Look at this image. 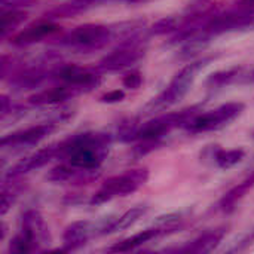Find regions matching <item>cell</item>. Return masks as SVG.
<instances>
[{
  "label": "cell",
  "mask_w": 254,
  "mask_h": 254,
  "mask_svg": "<svg viewBox=\"0 0 254 254\" xmlns=\"http://www.w3.org/2000/svg\"><path fill=\"white\" fill-rule=\"evenodd\" d=\"M100 73L101 71H98L97 68L91 70L77 64H58L51 68V76L58 83L74 86L82 92L91 91L100 83L101 80Z\"/></svg>",
  "instance_id": "ba28073f"
},
{
  "label": "cell",
  "mask_w": 254,
  "mask_h": 254,
  "mask_svg": "<svg viewBox=\"0 0 254 254\" xmlns=\"http://www.w3.org/2000/svg\"><path fill=\"white\" fill-rule=\"evenodd\" d=\"M97 0H71L70 3L65 4H60L48 12L43 13L42 19H48V21H55V19H61V18H70V16H76L82 12H85L86 9H89Z\"/></svg>",
  "instance_id": "d6986e66"
},
{
  "label": "cell",
  "mask_w": 254,
  "mask_h": 254,
  "mask_svg": "<svg viewBox=\"0 0 254 254\" xmlns=\"http://www.w3.org/2000/svg\"><path fill=\"white\" fill-rule=\"evenodd\" d=\"M213 61V57H204L198 61H193L190 64H186L176 76L170 80V83L165 86L164 91H161L155 98H152L144 106V113H158L168 110L170 107L176 106L179 101H182L186 94L190 91L193 82L196 80L201 70H204L208 63Z\"/></svg>",
  "instance_id": "7a4b0ae2"
},
{
  "label": "cell",
  "mask_w": 254,
  "mask_h": 254,
  "mask_svg": "<svg viewBox=\"0 0 254 254\" xmlns=\"http://www.w3.org/2000/svg\"><path fill=\"white\" fill-rule=\"evenodd\" d=\"M226 235V229L225 228H217V229H211L207 231L204 234H201L199 237H196L193 241L188 243L185 247L179 249V252H185V253H211L214 252L219 244L223 241Z\"/></svg>",
  "instance_id": "2e32d148"
},
{
  "label": "cell",
  "mask_w": 254,
  "mask_h": 254,
  "mask_svg": "<svg viewBox=\"0 0 254 254\" xmlns=\"http://www.w3.org/2000/svg\"><path fill=\"white\" fill-rule=\"evenodd\" d=\"M121 1H127V3H147L152 0H121Z\"/></svg>",
  "instance_id": "1f68e13d"
},
{
  "label": "cell",
  "mask_w": 254,
  "mask_h": 254,
  "mask_svg": "<svg viewBox=\"0 0 254 254\" xmlns=\"http://www.w3.org/2000/svg\"><path fill=\"white\" fill-rule=\"evenodd\" d=\"M58 128L57 122H45L39 125H31L24 129L10 132L1 138V147L10 150H21L39 144Z\"/></svg>",
  "instance_id": "30bf717a"
},
{
  "label": "cell",
  "mask_w": 254,
  "mask_h": 254,
  "mask_svg": "<svg viewBox=\"0 0 254 254\" xmlns=\"http://www.w3.org/2000/svg\"><path fill=\"white\" fill-rule=\"evenodd\" d=\"M244 82H247V83H254V68L247 74V76H244Z\"/></svg>",
  "instance_id": "4dcf8cb0"
},
{
  "label": "cell",
  "mask_w": 254,
  "mask_h": 254,
  "mask_svg": "<svg viewBox=\"0 0 254 254\" xmlns=\"http://www.w3.org/2000/svg\"><path fill=\"white\" fill-rule=\"evenodd\" d=\"M15 180H4L1 189V216H4L22 190V185L13 183Z\"/></svg>",
  "instance_id": "cb8c5ba5"
},
{
  "label": "cell",
  "mask_w": 254,
  "mask_h": 254,
  "mask_svg": "<svg viewBox=\"0 0 254 254\" xmlns=\"http://www.w3.org/2000/svg\"><path fill=\"white\" fill-rule=\"evenodd\" d=\"M149 180V170L147 168H134L127 170L121 174L112 176L107 180L103 182L100 189L91 196L89 205H103L106 202H110L115 198H124L134 192H137L140 188H143Z\"/></svg>",
  "instance_id": "5b68a950"
},
{
  "label": "cell",
  "mask_w": 254,
  "mask_h": 254,
  "mask_svg": "<svg viewBox=\"0 0 254 254\" xmlns=\"http://www.w3.org/2000/svg\"><path fill=\"white\" fill-rule=\"evenodd\" d=\"M246 158L244 149H216L213 159L222 170H231L241 164Z\"/></svg>",
  "instance_id": "7402d4cb"
},
{
  "label": "cell",
  "mask_w": 254,
  "mask_h": 254,
  "mask_svg": "<svg viewBox=\"0 0 254 254\" xmlns=\"http://www.w3.org/2000/svg\"><path fill=\"white\" fill-rule=\"evenodd\" d=\"M173 222V216H168L165 223H162L161 226H153V228H149V229H144L138 234H134L132 237H128L119 243H116L115 246L109 247L107 252H112V253H128V252H132V250H137L138 247L150 243L152 240H156L165 234H168L170 231L174 229V226L171 225Z\"/></svg>",
  "instance_id": "5bb4252c"
},
{
  "label": "cell",
  "mask_w": 254,
  "mask_h": 254,
  "mask_svg": "<svg viewBox=\"0 0 254 254\" xmlns=\"http://www.w3.org/2000/svg\"><path fill=\"white\" fill-rule=\"evenodd\" d=\"M254 186V174L247 177L246 180H243L241 183H238L237 186H234L229 192H226L223 195V198L220 199L219 202V208L223 211V213H232L237 205L246 198V195L253 189Z\"/></svg>",
  "instance_id": "ac0fdd59"
},
{
  "label": "cell",
  "mask_w": 254,
  "mask_h": 254,
  "mask_svg": "<svg viewBox=\"0 0 254 254\" xmlns=\"http://www.w3.org/2000/svg\"><path fill=\"white\" fill-rule=\"evenodd\" d=\"M58 33H61V27L55 21L40 19L39 22H34L24 30H21L16 34H12L9 37V43L18 48L30 46L37 42H42L45 39H54Z\"/></svg>",
  "instance_id": "4fadbf2b"
},
{
  "label": "cell",
  "mask_w": 254,
  "mask_h": 254,
  "mask_svg": "<svg viewBox=\"0 0 254 254\" xmlns=\"http://www.w3.org/2000/svg\"><path fill=\"white\" fill-rule=\"evenodd\" d=\"M198 112V106L180 110V112H171L165 115H159L146 124H143L140 128H135L131 135L127 138L128 141H147L155 144H162V138L168 135L176 128H183Z\"/></svg>",
  "instance_id": "277c9868"
},
{
  "label": "cell",
  "mask_w": 254,
  "mask_h": 254,
  "mask_svg": "<svg viewBox=\"0 0 254 254\" xmlns=\"http://www.w3.org/2000/svg\"><path fill=\"white\" fill-rule=\"evenodd\" d=\"M109 220L104 219V220H100V222H91V220L73 222L71 225H68L65 228V231L63 234L64 247L61 249V252L77 250V249L83 247L85 244H88V241L91 238L104 235V229H106Z\"/></svg>",
  "instance_id": "9c48e42d"
},
{
  "label": "cell",
  "mask_w": 254,
  "mask_h": 254,
  "mask_svg": "<svg viewBox=\"0 0 254 254\" xmlns=\"http://www.w3.org/2000/svg\"><path fill=\"white\" fill-rule=\"evenodd\" d=\"M115 39L116 33L113 25L88 22L60 36L57 39V45L76 52H94L106 48Z\"/></svg>",
  "instance_id": "3957f363"
},
{
  "label": "cell",
  "mask_w": 254,
  "mask_h": 254,
  "mask_svg": "<svg viewBox=\"0 0 254 254\" xmlns=\"http://www.w3.org/2000/svg\"><path fill=\"white\" fill-rule=\"evenodd\" d=\"M246 109L244 103H226L205 113H196L183 128L190 134L219 131L234 122Z\"/></svg>",
  "instance_id": "52a82bcc"
},
{
  "label": "cell",
  "mask_w": 254,
  "mask_h": 254,
  "mask_svg": "<svg viewBox=\"0 0 254 254\" xmlns=\"http://www.w3.org/2000/svg\"><path fill=\"white\" fill-rule=\"evenodd\" d=\"M125 100V92L122 89H113L110 92H106L104 95L100 97L101 103H107V104H115V103H121Z\"/></svg>",
  "instance_id": "f1b7e54d"
},
{
  "label": "cell",
  "mask_w": 254,
  "mask_h": 254,
  "mask_svg": "<svg viewBox=\"0 0 254 254\" xmlns=\"http://www.w3.org/2000/svg\"><path fill=\"white\" fill-rule=\"evenodd\" d=\"M37 0H1V12L12 9H24L36 4Z\"/></svg>",
  "instance_id": "83f0119b"
},
{
  "label": "cell",
  "mask_w": 254,
  "mask_h": 254,
  "mask_svg": "<svg viewBox=\"0 0 254 254\" xmlns=\"http://www.w3.org/2000/svg\"><path fill=\"white\" fill-rule=\"evenodd\" d=\"M112 141V134L100 131L73 134L57 143V158L77 170L95 173L107 159Z\"/></svg>",
  "instance_id": "6da1fadb"
},
{
  "label": "cell",
  "mask_w": 254,
  "mask_h": 254,
  "mask_svg": "<svg viewBox=\"0 0 254 254\" xmlns=\"http://www.w3.org/2000/svg\"><path fill=\"white\" fill-rule=\"evenodd\" d=\"M28 18V12L24 9H12V10H3L1 12V39L10 37L16 28L22 25Z\"/></svg>",
  "instance_id": "44dd1931"
},
{
  "label": "cell",
  "mask_w": 254,
  "mask_h": 254,
  "mask_svg": "<svg viewBox=\"0 0 254 254\" xmlns=\"http://www.w3.org/2000/svg\"><path fill=\"white\" fill-rule=\"evenodd\" d=\"M9 252L10 253H18V254H27L33 253L34 252V247L28 243V240L21 235L19 232L10 240L9 243Z\"/></svg>",
  "instance_id": "484cf974"
},
{
  "label": "cell",
  "mask_w": 254,
  "mask_h": 254,
  "mask_svg": "<svg viewBox=\"0 0 254 254\" xmlns=\"http://www.w3.org/2000/svg\"><path fill=\"white\" fill-rule=\"evenodd\" d=\"M48 74H51V70H46L45 65H33L15 71L10 77V83L16 89H33L39 86Z\"/></svg>",
  "instance_id": "e0dca14e"
},
{
  "label": "cell",
  "mask_w": 254,
  "mask_h": 254,
  "mask_svg": "<svg viewBox=\"0 0 254 254\" xmlns=\"http://www.w3.org/2000/svg\"><path fill=\"white\" fill-rule=\"evenodd\" d=\"M79 94H83V92L80 89L74 88V86L64 85V83H58L57 86L42 89V91L33 94L31 97H28V104L36 106V107L55 106V104L64 103L67 100H71L73 97H76Z\"/></svg>",
  "instance_id": "9a60e30c"
},
{
  "label": "cell",
  "mask_w": 254,
  "mask_h": 254,
  "mask_svg": "<svg viewBox=\"0 0 254 254\" xmlns=\"http://www.w3.org/2000/svg\"><path fill=\"white\" fill-rule=\"evenodd\" d=\"M180 24H182V18H177V16H165V18H161L159 21H156L149 28V34H153V36L171 34V33H176L179 30Z\"/></svg>",
  "instance_id": "d4e9b609"
},
{
  "label": "cell",
  "mask_w": 254,
  "mask_h": 254,
  "mask_svg": "<svg viewBox=\"0 0 254 254\" xmlns=\"http://www.w3.org/2000/svg\"><path fill=\"white\" fill-rule=\"evenodd\" d=\"M147 213V207L144 205H138V207H134L128 211H125L122 216L116 217V219H110L106 229H104V235H109V234H115V232H119V231H125L128 228H131L132 225H135L144 214Z\"/></svg>",
  "instance_id": "ffe728a7"
},
{
  "label": "cell",
  "mask_w": 254,
  "mask_h": 254,
  "mask_svg": "<svg viewBox=\"0 0 254 254\" xmlns=\"http://www.w3.org/2000/svg\"><path fill=\"white\" fill-rule=\"evenodd\" d=\"M143 83V74L140 70H129L122 77V85L127 89H138Z\"/></svg>",
  "instance_id": "4316f807"
},
{
  "label": "cell",
  "mask_w": 254,
  "mask_h": 254,
  "mask_svg": "<svg viewBox=\"0 0 254 254\" xmlns=\"http://www.w3.org/2000/svg\"><path fill=\"white\" fill-rule=\"evenodd\" d=\"M57 153H58V147H57V143H55V144H49L46 147L39 149V150L33 152L28 156H24L15 165H12L9 171H6L4 180L21 179L22 176H25V174H28L31 171H36V170L43 168L54 158H57Z\"/></svg>",
  "instance_id": "7c38bea8"
},
{
  "label": "cell",
  "mask_w": 254,
  "mask_h": 254,
  "mask_svg": "<svg viewBox=\"0 0 254 254\" xmlns=\"http://www.w3.org/2000/svg\"><path fill=\"white\" fill-rule=\"evenodd\" d=\"M244 79L243 76V68L241 67H232L228 70H220L208 76L207 79V86L210 89H217V88H225L228 85H232L234 82Z\"/></svg>",
  "instance_id": "603a6c76"
},
{
  "label": "cell",
  "mask_w": 254,
  "mask_h": 254,
  "mask_svg": "<svg viewBox=\"0 0 254 254\" xmlns=\"http://www.w3.org/2000/svg\"><path fill=\"white\" fill-rule=\"evenodd\" d=\"M19 234L28 240V243L34 247V252H40L52 243V235L43 216L34 208L22 213L19 220Z\"/></svg>",
  "instance_id": "8fae6325"
},
{
  "label": "cell",
  "mask_w": 254,
  "mask_h": 254,
  "mask_svg": "<svg viewBox=\"0 0 254 254\" xmlns=\"http://www.w3.org/2000/svg\"><path fill=\"white\" fill-rule=\"evenodd\" d=\"M143 40L144 37L141 39L140 34L121 40L118 48H115L110 54H107L98 61L97 70L101 73H112L131 68L144 57L146 45Z\"/></svg>",
  "instance_id": "8992f818"
},
{
  "label": "cell",
  "mask_w": 254,
  "mask_h": 254,
  "mask_svg": "<svg viewBox=\"0 0 254 254\" xmlns=\"http://www.w3.org/2000/svg\"><path fill=\"white\" fill-rule=\"evenodd\" d=\"M1 118L4 119L9 112H12V103L9 101L7 95H1Z\"/></svg>",
  "instance_id": "f546056e"
}]
</instances>
